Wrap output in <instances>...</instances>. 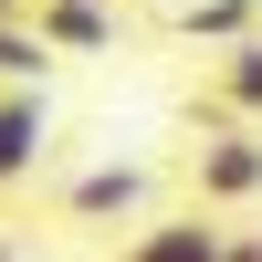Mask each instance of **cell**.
Segmentation results:
<instances>
[{"label":"cell","mask_w":262,"mask_h":262,"mask_svg":"<svg viewBox=\"0 0 262 262\" xmlns=\"http://www.w3.org/2000/svg\"><path fill=\"white\" fill-rule=\"evenodd\" d=\"M42 147H53V105H42V84H0V189H32Z\"/></svg>","instance_id":"1"},{"label":"cell","mask_w":262,"mask_h":262,"mask_svg":"<svg viewBox=\"0 0 262 262\" xmlns=\"http://www.w3.org/2000/svg\"><path fill=\"white\" fill-rule=\"evenodd\" d=\"M116 262H242V242H231V231H210L200 210H168V221H147Z\"/></svg>","instance_id":"2"},{"label":"cell","mask_w":262,"mask_h":262,"mask_svg":"<svg viewBox=\"0 0 262 262\" xmlns=\"http://www.w3.org/2000/svg\"><path fill=\"white\" fill-rule=\"evenodd\" d=\"M200 200H262V137H210L200 147Z\"/></svg>","instance_id":"3"},{"label":"cell","mask_w":262,"mask_h":262,"mask_svg":"<svg viewBox=\"0 0 262 262\" xmlns=\"http://www.w3.org/2000/svg\"><path fill=\"white\" fill-rule=\"evenodd\" d=\"M32 21L53 32V53H105L116 42V0H32Z\"/></svg>","instance_id":"4"},{"label":"cell","mask_w":262,"mask_h":262,"mask_svg":"<svg viewBox=\"0 0 262 262\" xmlns=\"http://www.w3.org/2000/svg\"><path fill=\"white\" fill-rule=\"evenodd\" d=\"M137 200H147V168H126V158H116V168H84V179L63 189L74 221H116V210H137Z\"/></svg>","instance_id":"5"},{"label":"cell","mask_w":262,"mask_h":262,"mask_svg":"<svg viewBox=\"0 0 262 262\" xmlns=\"http://www.w3.org/2000/svg\"><path fill=\"white\" fill-rule=\"evenodd\" d=\"M221 95L242 105V116H262V32H242V42L221 53Z\"/></svg>","instance_id":"6"},{"label":"cell","mask_w":262,"mask_h":262,"mask_svg":"<svg viewBox=\"0 0 262 262\" xmlns=\"http://www.w3.org/2000/svg\"><path fill=\"white\" fill-rule=\"evenodd\" d=\"M179 32H189V42H242V32H252V0H189Z\"/></svg>","instance_id":"7"},{"label":"cell","mask_w":262,"mask_h":262,"mask_svg":"<svg viewBox=\"0 0 262 262\" xmlns=\"http://www.w3.org/2000/svg\"><path fill=\"white\" fill-rule=\"evenodd\" d=\"M242 262H262V242H242Z\"/></svg>","instance_id":"8"}]
</instances>
